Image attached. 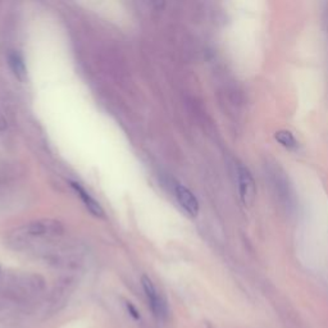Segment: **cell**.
Listing matches in <instances>:
<instances>
[{
  "label": "cell",
  "instance_id": "cell-1",
  "mask_svg": "<svg viewBox=\"0 0 328 328\" xmlns=\"http://www.w3.org/2000/svg\"><path fill=\"white\" fill-rule=\"evenodd\" d=\"M23 234L29 238H52L63 234L64 227L57 219H37L22 228Z\"/></svg>",
  "mask_w": 328,
  "mask_h": 328
},
{
  "label": "cell",
  "instance_id": "cell-2",
  "mask_svg": "<svg viewBox=\"0 0 328 328\" xmlns=\"http://www.w3.org/2000/svg\"><path fill=\"white\" fill-rule=\"evenodd\" d=\"M238 181L241 202L244 203V205H251L255 199L257 187H255V181H254L250 169L242 163L238 164Z\"/></svg>",
  "mask_w": 328,
  "mask_h": 328
},
{
  "label": "cell",
  "instance_id": "cell-3",
  "mask_svg": "<svg viewBox=\"0 0 328 328\" xmlns=\"http://www.w3.org/2000/svg\"><path fill=\"white\" fill-rule=\"evenodd\" d=\"M175 192L177 202L181 205L182 209L191 217H196L199 214V202L195 195L187 187L182 185L176 186Z\"/></svg>",
  "mask_w": 328,
  "mask_h": 328
},
{
  "label": "cell",
  "instance_id": "cell-4",
  "mask_svg": "<svg viewBox=\"0 0 328 328\" xmlns=\"http://www.w3.org/2000/svg\"><path fill=\"white\" fill-rule=\"evenodd\" d=\"M141 285H143V289L144 291H145V295H147L148 301H149L150 308H151L154 314H155L156 317H160V315L164 314V304H163L160 298L158 296V293H156L151 279L147 276H143V278H141Z\"/></svg>",
  "mask_w": 328,
  "mask_h": 328
},
{
  "label": "cell",
  "instance_id": "cell-5",
  "mask_svg": "<svg viewBox=\"0 0 328 328\" xmlns=\"http://www.w3.org/2000/svg\"><path fill=\"white\" fill-rule=\"evenodd\" d=\"M71 186L75 189V191L77 192L80 199L84 202L85 207L89 209L91 214H94L95 217H103V215H104V210H103V208L100 207V204H99L95 199L91 198L90 194L85 189H82L80 183H77V182H71Z\"/></svg>",
  "mask_w": 328,
  "mask_h": 328
},
{
  "label": "cell",
  "instance_id": "cell-6",
  "mask_svg": "<svg viewBox=\"0 0 328 328\" xmlns=\"http://www.w3.org/2000/svg\"><path fill=\"white\" fill-rule=\"evenodd\" d=\"M8 64H9L10 69L13 72V75L16 76L18 80H23V78L26 77V65H25L23 58L20 53H9V56H8Z\"/></svg>",
  "mask_w": 328,
  "mask_h": 328
},
{
  "label": "cell",
  "instance_id": "cell-7",
  "mask_svg": "<svg viewBox=\"0 0 328 328\" xmlns=\"http://www.w3.org/2000/svg\"><path fill=\"white\" fill-rule=\"evenodd\" d=\"M274 139H276L283 148H286V149L289 150H294L298 148V141H296L295 136L287 130L277 131V132L274 133Z\"/></svg>",
  "mask_w": 328,
  "mask_h": 328
},
{
  "label": "cell",
  "instance_id": "cell-8",
  "mask_svg": "<svg viewBox=\"0 0 328 328\" xmlns=\"http://www.w3.org/2000/svg\"><path fill=\"white\" fill-rule=\"evenodd\" d=\"M126 306H127V310H128V313H130L131 317H132L133 319H139L140 318L139 312H137L136 308H135V306H133L132 304H131V302H127Z\"/></svg>",
  "mask_w": 328,
  "mask_h": 328
}]
</instances>
